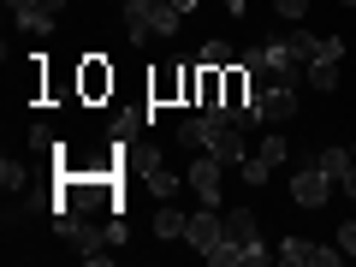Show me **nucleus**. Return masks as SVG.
I'll list each match as a JSON object with an SVG mask.
<instances>
[{
  "instance_id": "nucleus-24",
  "label": "nucleus",
  "mask_w": 356,
  "mask_h": 267,
  "mask_svg": "<svg viewBox=\"0 0 356 267\" xmlns=\"http://www.w3.org/2000/svg\"><path fill=\"white\" fill-rule=\"evenodd\" d=\"M30 6H36V0H6V13H18V18H24Z\"/></svg>"
},
{
  "instance_id": "nucleus-28",
  "label": "nucleus",
  "mask_w": 356,
  "mask_h": 267,
  "mask_svg": "<svg viewBox=\"0 0 356 267\" xmlns=\"http://www.w3.org/2000/svg\"><path fill=\"white\" fill-rule=\"evenodd\" d=\"M339 6H356V0H339Z\"/></svg>"
},
{
  "instance_id": "nucleus-27",
  "label": "nucleus",
  "mask_w": 356,
  "mask_h": 267,
  "mask_svg": "<svg viewBox=\"0 0 356 267\" xmlns=\"http://www.w3.org/2000/svg\"><path fill=\"white\" fill-rule=\"evenodd\" d=\"M172 6H178V13H184V0H172Z\"/></svg>"
},
{
  "instance_id": "nucleus-14",
  "label": "nucleus",
  "mask_w": 356,
  "mask_h": 267,
  "mask_svg": "<svg viewBox=\"0 0 356 267\" xmlns=\"http://www.w3.org/2000/svg\"><path fill=\"white\" fill-rule=\"evenodd\" d=\"M143 191L161 196V202H172V196H178V178L166 172V166H143Z\"/></svg>"
},
{
  "instance_id": "nucleus-23",
  "label": "nucleus",
  "mask_w": 356,
  "mask_h": 267,
  "mask_svg": "<svg viewBox=\"0 0 356 267\" xmlns=\"http://www.w3.org/2000/svg\"><path fill=\"white\" fill-rule=\"evenodd\" d=\"M339 250L356 255V220H344V226H339Z\"/></svg>"
},
{
  "instance_id": "nucleus-16",
  "label": "nucleus",
  "mask_w": 356,
  "mask_h": 267,
  "mask_svg": "<svg viewBox=\"0 0 356 267\" xmlns=\"http://www.w3.org/2000/svg\"><path fill=\"white\" fill-rule=\"evenodd\" d=\"M255 154H261V161H267V166H273V172H280V166H285V161H291V149H285V137H280V125L267 131V137H261V143H255Z\"/></svg>"
},
{
  "instance_id": "nucleus-2",
  "label": "nucleus",
  "mask_w": 356,
  "mask_h": 267,
  "mask_svg": "<svg viewBox=\"0 0 356 267\" xmlns=\"http://www.w3.org/2000/svg\"><path fill=\"white\" fill-rule=\"evenodd\" d=\"M332 196V178L315 166V154H297V172H291V202H303V208H321Z\"/></svg>"
},
{
  "instance_id": "nucleus-7",
  "label": "nucleus",
  "mask_w": 356,
  "mask_h": 267,
  "mask_svg": "<svg viewBox=\"0 0 356 267\" xmlns=\"http://www.w3.org/2000/svg\"><path fill=\"white\" fill-rule=\"evenodd\" d=\"M220 172H226V161H214V154H196V166H191V191H196V202L202 208H214L220 202Z\"/></svg>"
},
{
  "instance_id": "nucleus-21",
  "label": "nucleus",
  "mask_w": 356,
  "mask_h": 267,
  "mask_svg": "<svg viewBox=\"0 0 356 267\" xmlns=\"http://www.w3.org/2000/svg\"><path fill=\"white\" fill-rule=\"evenodd\" d=\"M24 178H30V166H24V161H13V154L0 161V184H6V191H18Z\"/></svg>"
},
{
  "instance_id": "nucleus-3",
  "label": "nucleus",
  "mask_w": 356,
  "mask_h": 267,
  "mask_svg": "<svg viewBox=\"0 0 356 267\" xmlns=\"http://www.w3.org/2000/svg\"><path fill=\"white\" fill-rule=\"evenodd\" d=\"M297 119V83H267L255 95V125H285Z\"/></svg>"
},
{
  "instance_id": "nucleus-5",
  "label": "nucleus",
  "mask_w": 356,
  "mask_h": 267,
  "mask_svg": "<svg viewBox=\"0 0 356 267\" xmlns=\"http://www.w3.org/2000/svg\"><path fill=\"white\" fill-rule=\"evenodd\" d=\"M208 154H214V161H226V166H243V161H250V137H243V125H226V119H214Z\"/></svg>"
},
{
  "instance_id": "nucleus-22",
  "label": "nucleus",
  "mask_w": 356,
  "mask_h": 267,
  "mask_svg": "<svg viewBox=\"0 0 356 267\" xmlns=\"http://www.w3.org/2000/svg\"><path fill=\"white\" fill-rule=\"evenodd\" d=\"M273 13H280V18H303L309 0H273Z\"/></svg>"
},
{
  "instance_id": "nucleus-19",
  "label": "nucleus",
  "mask_w": 356,
  "mask_h": 267,
  "mask_svg": "<svg viewBox=\"0 0 356 267\" xmlns=\"http://www.w3.org/2000/svg\"><path fill=\"white\" fill-rule=\"evenodd\" d=\"M184 226H191V214H178V208L154 214V238H184Z\"/></svg>"
},
{
  "instance_id": "nucleus-10",
  "label": "nucleus",
  "mask_w": 356,
  "mask_h": 267,
  "mask_svg": "<svg viewBox=\"0 0 356 267\" xmlns=\"http://www.w3.org/2000/svg\"><path fill=\"white\" fill-rule=\"evenodd\" d=\"M60 13H65V0H36V6H30V13L18 18V24H24L30 36H48V30L60 24Z\"/></svg>"
},
{
  "instance_id": "nucleus-29",
  "label": "nucleus",
  "mask_w": 356,
  "mask_h": 267,
  "mask_svg": "<svg viewBox=\"0 0 356 267\" xmlns=\"http://www.w3.org/2000/svg\"><path fill=\"white\" fill-rule=\"evenodd\" d=\"M350 161H356V143H350Z\"/></svg>"
},
{
  "instance_id": "nucleus-8",
  "label": "nucleus",
  "mask_w": 356,
  "mask_h": 267,
  "mask_svg": "<svg viewBox=\"0 0 356 267\" xmlns=\"http://www.w3.org/2000/svg\"><path fill=\"white\" fill-rule=\"evenodd\" d=\"M226 238V214H214V208H202V214H191V226H184V243H191V250H214V243Z\"/></svg>"
},
{
  "instance_id": "nucleus-15",
  "label": "nucleus",
  "mask_w": 356,
  "mask_h": 267,
  "mask_svg": "<svg viewBox=\"0 0 356 267\" xmlns=\"http://www.w3.org/2000/svg\"><path fill=\"white\" fill-rule=\"evenodd\" d=\"M315 166L332 178V184H344V172H350L356 161H350V149H321V154H315Z\"/></svg>"
},
{
  "instance_id": "nucleus-1",
  "label": "nucleus",
  "mask_w": 356,
  "mask_h": 267,
  "mask_svg": "<svg viewBox=\"0 0 356 267\" xmlns=\"http://www.w3.org/2000/svg\"><path fill=\"white\" fill-rule=\"evenodd\" d=\"M243 72H250V83H297V48L291 42H261L255 54H243Z\"/></svg>"
},
{
  "instance_id": "nucleus-20",
  "label": "nucleus",
  "mask_w": 356,
  "mask_h": 267,
  "mask_svg": "<svg viewBox=\"0 0 356 267\" xmlns=\"http://www.w3.org/2000/svg\"><path fill=\"white\" fill-rule=\"evenodd\" d=\"M196 65H214V72H226V65H232V48H226V42H202Z\"/></svg>"
},
{
  "instance_id": "nucleus-12",
  "label": "nucleus",
  "mask_w": 356,
  "mask_h": 267,
  "mask_svg": "<svg viewBox=\"0 0 356 267\" xmlns=\"http://www.w3.org/2000/svg\"><path fill=\"white\" fill-rule=\"evenodd\" d=\"M149 107H119V113H113V137L119 143H125V137H137V131H149Z\"/></svg>"
},
{
  "instance_id": "nucleus-26",
  "label": "nucleus",
  "mask_w": 356,
  "mask_h": 267,
  "mask_svg": "<svg viewBox=\"0 0 356 267\" xmlns=\"http://www.w3.org/2000/svg\"><path fill=\"white\" fill-rule=\"evenodd\" d=\"M191 6H202V0H184V13H191Z\"/></svg>"
},
{
  "instance_id": "nucleus-17",
  "label": "nucleus",
  "mask_w": 356,
  "mask_h": 267,
  "mask_svg": "<svg viewBox=\"0 0 356 267\" xmlns=\"http://www.w3.org/2000/svg\"><path fill=\"white\" fill-rule=\"evenodd\" d=\"M309 89H339V60H309Z\"/></svg>"
},
{
  "instance_id": "nucleus-9",
  "label": "nucleus",
  "mask_w": 356,
  "mask_h": 267,
  "mask_svg": "<svg viewBox=\"0 0 356 267\" xmlns=\"http://www.w3.org/2000/svg\"><path fill=\"white\" fill-rule=\"evenodd\" d=\"M154 13H161V0H125V36L137 42H149V36H161V30H154Z\"/></svg>"
},
{
  "instance_id": "nucleus-25",
  "label": "nucleus",
  "mask_w": 356,
  "mask_h": 267,
  "mask_svg": "<svg viewBox=\"0 0 356 267\" xmlns=\"http://www.w3.org/2000/svg\"><path fill=\"white\" fill-rule=\"evenodd\" d=\"M344 196H350V202H356V166H350V172H344Z\"/></svg>"
},
{
  "instance_id": "nucleus-4",
  "label": "nucleus",
  "mask_w": 356,
  "mask_h": 267,
  "mask_svg": "<svg viewBox=\"0 0 356 267\" xmlns=\"http://www.w3.org/2000/svg\"><path fill=\"white\" fill-rule=\"evenodd\" d=\"M280 261L285 267H339L344 250H327V243H315V238H285L280 243Z\"/></svg>"
},
{
  "instance_id": "nucleus-18",
  "label": "nucleus",
  "mask_w": 356,
  "mask_h": 267,
  "mask_svg": "<svg viewBox=\"0 0 356 267\" xmlns=\"http://www.w3.org/2000/svg\"><path fill=\"white\" fill-rule=\"evenodd\" d=\"M226 238L255 243V214H250V208H232V214H226Z\"/></svg>"
},
{
  "instance_id": "nucleus-11",
  "label": "nucleus",
  "mask_w": 356,
  "mask_h": 267,
  "mask_svg": "<svg viewBox=\"0 0 356 267\" xmlns=\"http://www.w3.org/2000/svg\"><path fill=\"white\" fill-rule=\"evenodd\" d=\"M42 214H48V202H42V196H18V202L6 208V232H24V226H36Z\"/></svg>"
},
{
  "instance_id": "nucleus-6",
  "label": "nucleus",
  "mask_w": 356,
  "mask_h": 267,
  "mask_svg": "<svg viewBox=\"0 0 356 267\" xmlns=\"http://www.w3.org/2000/svg\"><path fill=\"white\" fill-rule=\"evenodd\" d=\"M208 267H255V261H267V250H261V238L255 243H238V238H220L214 250L202 255Z\"/></svg>"
},
{
  "instance_id": "nucleus-13",
  "label": "nucleus",
  "mask_w": 356,
  "mask_h": 267,
  "mask_svg": "<svg viewBox=\"0 0 356 267\" xmlns=\"http://www.w3.org/2000/svg\"><path fill=\"white\" fill-rule=\"evenodd\" d=\"M208 137H214V113L184 119V125H178V143H184V149H208Z\"/></svg>"
}]
</instances>
